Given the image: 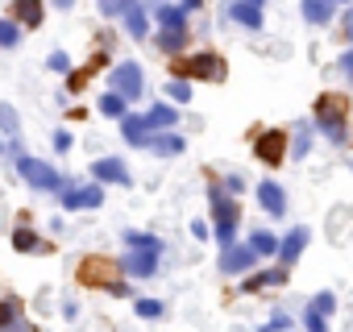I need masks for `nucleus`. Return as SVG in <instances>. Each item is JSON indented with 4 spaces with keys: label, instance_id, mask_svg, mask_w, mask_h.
<instances>
[{
    "label": "nucleus",
    "instance_id": "obj_2",
    "mask_svg": "<svg viewBox=\"0 0 353 332\" xmlns=\"http://www.w3.org/2000/svg\"><path fill=\"white\" fill-rule=\"evenodd\" d=\"M75 282L88 287V291H104V295H112V299H133V287H129V278L121 274L117 258H104V253L79 258V262H75Z\"/></svg>",
    "mask_w": 353,
    "mask_h": 332
},
{
    "label": "nucleus",
    "instance_id": "obj_3",
    "mask_svg": "<svg viewBox=\"0 0 353 332\" xmlns=\"http://www.w3.org/2000/svg\"><path fill=\"white\" fill-rule=\"evenodd\" d=\"M208 225H212V237L221 249L237 245V233H241V204L237 196H229L221 187L216 175H208Z\"/></svg>",
    "mask_w": 353,
    "mask_h": 332
},
{
    "label": "nucleus",
    "instance_id": "obj_6",
    "mask_svg": "<svg viewBox=\"0 0 353 332\" xmlns=\"http://www.w3.org/2000/svg\"><path fill=\"white\" fill-rule=\"evenodd\" d=\"M112 63H117V59H112V30H100V42H96V50L88 54V63H83L79 71L63 75V79H67V96H79V92H83V87L104 71V67L112 71Z\"/></svg>",
    "mask_w": 353,
    "mask_h": 332
},
{
    "label": "nucleus",
    "instance_id": "obj_44",
    "mask_svg": "<svg viewBox=\"0 0 353 332\" xmlns=\"http://www.w3.org/2000/svg\"><path fill=\"white\" fill-rule=\"evenodd\" d=\"M63 315H67V320H79V299H67V303H63Z\"/></svg>",
    "mask_w": 353,
    "mask_h": 332
},
{
    "label": "nucleus",
    "instance_id": "obj_13",
    "mask_svg": "<svg viewBox=\"0 0 353 332\" xmlns=\"http://www.w3.org/2000/svg\"><path fill=\"white\" fill-rule=\"evenodd\" d=\"M254 200H258V208H262L270 220H283V216H287V204H291V200H287V187H283L279 179H262V183L254 187Z\"/></svg>",
    "mask_w": 353,
    "mask_h": 332
},
{
    "label": "nucleus",
    "instance_id": "obj_50",
    "mask_svg": "<svg viewBox=\"0 0 353 332\" xmlns=\"http://www.w3.org/2000/svg\"><path fill=\"white\" fill-rule=\"evenodd\" d=\"M96 5H100V0H96Z\"/></svg>",
    "mask_w": 353,
    "mask_h": 332
},
{
    "label": "nucleus",
    "instance_id": "obj_12",
    "mask_svg": "<svg viewBox=\"0 0 353 332\" xmlns=\"http://www.w3.org/2000/svg\"><path fill=\"white\" fill-rule=\"evenodd\" d=\"M88 175H92L96 183H104V187H129V183H133V175H129V162H125V158H117V154H104V158H96V162L88 166Z\"/></svg>",
    "mask_w": 353,
    "mask_h": 332
},
{
    "label": "nucleus",
    "instance_id": "obj_31",
    "mask_svg": "<svg viewBox=\"0 0 353 332\" xmlns=\"http://www.w3.org/2000/svg\"><path fill=\"white\" fill-rule=\"evenodd\" d=\"M26 38V30L13 21V17H0V50H17Z\"/></svg>",
    "mask_w": 353,
    "mask_h": 332
},
{
    "label": "nucleus",
    "instance_id": "obj_34",
    "mask_svg": "<svg viewBox=\"0 0 353 332\" xmlns=\"http://www.w3.org/2000/svg\"><path fill=\"white\" fill-rule=\"evenodd\" d=\"M133 311H137L141 320H162L166 307H162L158 299H150V295H133Z\"/></svg>",
    "mask_w": 353,
    "mask_h": 332
},
{
    "label": "nucleus",
    "instance_id": "obj_45",
    "mask_svg": "<svg viewBox=\"0 0 353 332\" xmlns=\"http://www.w3.org/2000/svg\"><path fill=\"white\" fill-rule=\"evenodd\" d=\"M179 5H183L188 13H200V9H204V0H179Z\"/></svg>",
    "mask_w": 353,
    "mask_h": 332
},
{
    "label": "nucleus",
    "instance_id": "obj_10",
    "mask_svg": "<svg viewBox=\"0 0 353 332\" xmlns=\"http://www.w3.org/2000/svg\"><path fill=\"white\" fill-rule=\"evenodd\" d=\"M216 266H221V274H225V278H245V274H254V270L262 266V258H258V253H254L245 241H237V245L221 249Z\"/></svg>",
    "mask_w": 353,
    "mask_h": 332
},
{
    "label": "nucleus",
    "instance_id": "obj_26",
    "mask_svg": "<svg viewBox=\"0 0 353 332\" xmlns=\"http://www.w3.org/2000/svg\"><path fill=\"white\" fill-rule=\"evenodd\" d=\"M145 125H150L154 133L179 129V108H174V104H166V100H154V104L145 108Z\"/></svg>",
    "mask_w": 353,
    "mask_h": 332
},
{
    "label": "nucleus",
    "instance_id": "obj_21",
    "mask_svg": "<svg viewBox=\"0 0 353 332\" xmlns=\"http://www.w3.org/2000/svg\"><path fill=\"white\" fill-rule=\"evenodd\" d=\"M150 17H154L158 30H192V13L179 5V0H166V5H158Z\"/></svg>",
    "mask_w": 353,
    "mask_h": 332
},
{
    "label": "nucleus",
    "instance_id": "obj_33",
    "mask_svg": "<svg viewBox=\"0 0 353 332\" xmlns=\"http://www.w3.org/2000/svg\"><path fill=\"white\" fill-rule=\"evenodd\" d=\"M192 87L196 83H188V79H166V100L174 108H183V104H192Z\"/></svg>",
    "mask_w": 353,
    "mask_h": 332
},
{
    "label": "nucleus",
    "instance_id": "obj_16",
    "mask_svg": "<svg viewBox=\"0 0 353 332\" xmlns=\"http://www.w3.org/2000/svg\"><path fill=\"white\" fill-rule=\"evenodd\" d=\"M307 245H312V229H307V225H295V229H287V237H279V258H274V262L291 270V266L303 258Z\"/></svg>",
    "mask_w": 353,
    "mask_h": 332
},
{
    "label": "nucleus",
    "instance_id": "obj_11",
    "mask_svg": "<svg viewBox=\"0 0 353 332\" xmlns=\"http://www.w3.org/2000/svg\"><path fill=\"white\" fill-rule=\"evenodd\" d=\"M221 17L233 21V25H241L245 34H262L266 30V13H262V5H254V0H225Z\"/></svg>",
    "mask_w": 353,
    "mask_h": 332
},
{
    "label": "nucleus",
    "instance_id": "obj_29",
    "mask_svg": "<svg viewBox=\"0 0 353 332\" xmlns=\"http://www.w3.org/2000/svg\"><path fill=\"white\" fill-rule=\"evenodd\" d=\"M121 241H125V249H150V253H162L166 245H162V237H154V233H141V229H129V233H121Z\"/></svg>",
    "mask_w": 353,
    "mask_h": 332
},
{
    "label": "nucleus",
    "instance_id": "obj_40",
    "mask_svg": "<svg viewBox=\"0 0 353 332\" xmlns=\"http://www.w3.org/2000/svg\"><path fill=\"white\" fill-rule=\"evenodd\" d=\"M336 71H341V75H345V83L353 87V42H349V50L336 59Z\"/></svg>",
    "mask_w": 353,
    "mask_h": 332
},
{
    "label": "nucleus",
    "instance_id": "obj_20",
    "mask_svg": "<svg viewBox=\"0 0 353 332\" xmlns=\"http://www.w3.org/2000/svg\"><path fill=\"white\" fill-rule=\"evenodd\" d=\"M192 46V30H154V50L166 59H179Z\"/></svg>",
    "mask_w": 353,
    "mask_h": 332
},
{
    "label": "nucleus",
    "instance_id": "obj_18",
    "mask_svg": "<svg viewBox=\"0 0 353 332\" xmlns=\"http://www.w3.org/2000/svg\"><path fill=\"white\" fill-rule=\"evenodd\" d=\"M9 17L21 30H42L46 25V0H9Z\"/></svg>",
    "mask_w": 353,
    "mask_h": 332
},
{
    "label": "nucleus",
    "instance_id": "obj_38",
    "mask_svg": "<svg viewBox=\"0 0 353 332\" xmlns=\"http://www.w3.org/2000/svg\"><path fill=\"white\" fill-rule=\"evenodd\" d=\"M46 67H50L54 75H71V54H67V50H54V54L46 59Z\"/></svg>",
    "mask_w": 353,
    "mask_h": 332
},
{
    "label": "nucleus",
    "instance_id": "obj_43",
    "mask_svg": "<svg viewBox=\"0 0 353 332\" xmlns=\"http://www.w3.org/2000/svg\"><path fill=\"white\" fill-rule=\"evenodd\" d=\"M192 237H196V241H208V237H212V225H208V220H192Z\"/></svg>",
    "mask_w": 353,
    "mask_h": 332
},
{
    "label": "nucleus",
    "instance_id": "obj_4",
    "mask_svg": "<svg viewBox=\"0 0 353 332\" xmlns=\"http://www.w3.org/2000/svg\"><path fill=\"white\" fill-rule=\"evenodd\" d=\"M170 79H188V83H225L229 63L216 50H188L179 59H170Z\"/></svg>",
    "mask_w": 353,
    "mask_h": 332
},
{
    "label": "nucleus",
    "instance_id": "obj_48",
    "mask_svg": "<svg viewBox=\"0 0 353 332\" xmlns=\"http://www.w3.org/2000/svg\"><path fill=\"white\" fill-rule=\"evenodd\" d=\"M0 154H5V137H0Z\"/></svg>",
    "mask_w": 353,
    "mask_h": 332
},
{
    "label": "nucleus",
    "instance_id": "obj_39",
    "mask_svg": "<svg viewBox=\"0 0 353 332\" xmlns=\"http://www.w3.org/2000/svg\"><path fill=\"white\" fill-rule=\"evenodd\" d=\"M221 187H225L229 196H241V191H245V175H237V171H233V175H221Z\"/></svg>",
    "mask_w": 353,
    "mask_h": 332
},
{
    "label": "nucleus",
    "instance_id": "obj_36",
    "mask_svg": "<svg viewBox=\"0 0 353 332\" xmlns=\"http://www.w3.org/2000/svg\"><path fill=\"white\" fill-rule=\"evenodd\" d=\"M307 307H316L320 315H332V311H336V295H332V291H316V295L307 299Z\"/></svg>",
    "mask_w": 353,
    "mask_h": 332
},
{
    "label": "nucleus",
    "instance_id": "obj_30",
    "mask_svg": "<svg viewBox=\"0 0 353 332\" xmlns=\"http://www.w3.org/2000/svg\"><path fill=\"white\" fill-rule=\"evenodd\" d=\"M96 108H100L104 116H112V121H121V116H129V100H125V96H117L112 87H108V92H104V96L96 100Z\"/></svg>",
    "mask_w": 353,
    "mask_h": 332
},
{
    "label": "nucleus",
    "instance_id": "obj_14",
    "mask_svg": "<svg viewBox=\"0 0 353 332\" xmlns=\"http://www.w3.org/2000/svg\"><path fill=\"white\" fill-rule=\"evenodd\" d=\"M158 258H162V253H150V249H125V253L117 258V266H121V274L133 282V278H154V274H158Z\"/></svg>",
    "mask_w": 353,
    "mask_h": 332
},
{
    "label": "nucleus",
    "instance_id": "obj_9",
    "mask_svg": "<svg viewBox=\"0 0 353 332\" xmlns=\"http://www.w3.org/2000/svg\"><path fill=\"white\" fill-rule=\"evenodd\" d=\"M59 208L63 212H96V208H104V183H67L63 191H59Z\"/></svg>",
    "mask_w": 353,
    "mask_h": 332
},
{
    "label": "nucleus",
    "instance_id": "obj_47",
    "mask_svg": "<svg viewBox=\"0 0 353 332\" xmlns=\"http://www.w3.org/2000/svg\"><path fill=\"white\" fill-rule=\"evenodd\" d=\"M336 5H345V9H349V5H353V0H336Z\"/></svg>",
    "mask_w": 353,
    "mask_h": 332
},
{
    "label": "nucleus",
    "instance_id": "obj_23",
    "mask_svg": "<svg viewBox=\"0 0 353 332\" xmlns=\"http://www.w3.org/2000/svg\"><path fill=\"white\" fill-rule=\"evenodd\" d=\"M121 137H125V145L145 149L150 137H154V129L145 125V112H129V116H121Z\"/></svg>",
    "mask_w": 353,
    "mask_h": 332
},
{
    "label": "nucleus",
    "instance_id": "obj_22",
    "mask_svg": "<svg viewBox=\"0 0 353 332\" xmlns=\"http://www.w3.org/2000/svg\"><path fill=\"white\" fill-rule=\"evenodd\" d=\"M336 0H299V13H303V21L312 25V30H324V25H332L336 21Z\"/></svg>",
    "mask_w": 353,
    "mask_h": 332
},
{
    "label": "nucleus",
    "instance_id": "obj_46",
    "mask_svg": "<svg viewBox=\"0 0 353 332\" xmlns=\"http://www.w3.org/2000/svg\"><path fill=\"white\" fill-rule=\"evenodd\" d=\"M54 9H63V13H67V9H75V0H54Z\"/></svg>",
    "mask_w": 353,
    "mask_h": 332
},
{
    "label": "nucleus",
    "instance_id": "obj_8",
    "mask_svg": "<svg viewBox=\"0 0 353 332\" xmlns=\"http://www.w3.org/2000/svg\"><path fill=\"white\" fill-rule=\"evenodd\" d=\"M108 87H112L117 96H125V100H141V92H145V71H141V63L117 59L112 71H108Z\"/></svg>",
    "mask_w": 353,
    "mask_h": 332
},
{
    "label": "nucleus",
    "instance_id": "obj_41",
    "mask_svg": "<svg viewBox=\"0 0 353 332\" xmlns=\"http://www.w3.org/2000/svg\"><path fill=\"white\" fill-rule=\"evenodd\" d=\"M50 141H54V154H67V149L75 145V137H71V129H54V137H50Z\"/></svg>",
    "mask_w": 353,
    "mask_h": 332
},
{
    "label": "nucleus",
    "instance_id": "obj_42",
    "mask_svg": "<svg viewBox=\"0 0 353 332\" xmlns=\"http://www.w3.org/2000/svg\"><path fill=\"white\" fill-rule=\"evenodd\" d=\"M341 38H345V42H353V5L341 13Z\"/></svg>",
    "mask_w": 353,
    "mask_h": 332
},
{
    "label": "nucleus",
    "instance_id": "obj_17",
    "mask_svg": "<svg viewBox=\"0 0 353 332\" xmlns=\"http://www.w3.org/2000/svg\"><path fill=\"white\" fill-rule=\"evenodd\" d=\"M0 332H38L26 320V299L21 295H0Z\"/></svg>",
    "mask_w": 353,
    "mask_h": 332
},
{
    "label": "nucleus",
    "instance_id": "obj_35",
    "mask_svg": "<svg viewBox=\"0 0 353 332\" xmlns=\"http://www.w3.org/2000/svg\"><path fill=\"white\" fill-rule=\"evenodd\" d=\"M258 332H295V320H291V315L279 307V311H274V315H270V320L258 328Z\"/></svg>",
    "mask_w": 353,
    "mask_h": 332
},
{
    "label": "nucleus",
    "instance_id": "obj_28",
    "mask_svg": "<svg viewBox=\"0 0 353 332\" xmlns=\"http://www.w3.org/2000/svg\"><path fill=\"white\" fill-rule=\"evenodd\" d=\"M245 245L262 258V262H270V258H279V237L270 233V229H254L250 237H245Z\"/></svg>",
    "mask_w": 353,
    "mask_h": 332
},
{
    "label": "nucleus",
    "instance_id": "obj_5",
    "mask_svg": "<svg viewBox=\"0 0 353 332\" xmlns=\"http://www.w3.org/2000/svg\"><path fill=\"white\" fill-rule=\"evenodd\" d=\"M250 145L266 171H279L291 158V129H250Z\"/></svg>",
    "mask_w": 353,
    "mask_h": 332
},
{
    "label": "nucleus",
    "instance_id": "obj_32",
    "mask_svg": "<svg viewBox=\"0 0 353 332\" xmlns=\"http://www.w3.org/2000/svg\"><path fill=\"white\" fill-rule=\"evenodd\" d=\"M0 137H21V116H17V108L13 104H0Z\"/></svg>",
    "mask_w": 353,
    "mask_h": 332
},
{
    "label": "nucleus",
    "instance_id": "obj_1",
    "mask_svg": "<svg viewBox=\"0 0 353 332\" xmlns=\"http://www.w3.org/2000/svg\"><path fill=\"white\" fill-rule=\"evenodd\" d=\"M349 121H353V100L345 92H320L312 100V129L328 145H345L349 141Z\"/></svg>",
    "mask_w": 353,
    "mask_h": 332
},
{
    "label": "nucleus",
    "instance_id": "obj_15",
    "mask_svg": "<svg viewBox=\"0 0 353 332\" xmlns=\"http://www.w3.org/2000/svg\"><path fill=\"white\" fill-rule=\"evenodd\" d=\"M287 282H291V270H287V266H258L254 274L241 278V291H245V295H258V291H279V287H287Z\"/></svg>",
    "mask_w": 353,
    "mask_h": 332
},
{
    "label": "nucleus",
    "instance_id": "obj_7",
    "mask_svg": "<svg viewBox=\"0 0 353 332\" xmlns=\"http://www.w3.org/2000/svg\"><path fill=\"white\" fill-rule=\"evenodd\" d=\"M13 166H17L21 183H26V187H34V191H42V196H59V191L67 187L63 171H59V166H50V162H42V158H30V154H21Z\"/></svg>",
    "mask_w": 353,
    "mask_h": 332
},
{
    "label": "nucleus",
    "instance_id": "obj_19",
    "mask_svg": "<svg viewBox=\"0 0 353 332\" xmlns=\"http://www.w3.org/2000/svg\"><path fill=\"white\" fill-rule=\"evenodd\" d=\"M150 25H154L150 9L141 5V0H133V5L125 9V17H121V30H125L133 42H145V38H150Z\"/></svg>",
    "mask_w": 353,
    "mask_h": 332
},
{
    "label": "nucleus",
    "instance_id": "obj_24",
    "mask_svg": "<svg viewBox=\"0 0 353 332\" xmlns=\"http://www.w3.org/2000/svg\"><path fill=\"white\" fill-rule=\"evenodd\" d=\"M145 149H150L154 158H179V154L188 149V137H183L179 129H166V133H154Z\"/></svg>",
    "mask_w": 353,
    "mask_h": 332
},
{
    "label": "nucleus",
    "instance_id": "obj_27",
    "mask_svg": "<svg viewBox=\"0 0 353 332\" xmlns=\"http://www.w3.org/2000/svg\"><path fill=\"white\" fill-rule=\"evenodd\" d=\"M312 141H316V129H312V116L307 121H295L291 125V158L299 162V158H307V149H312Z\"/></svg>",
    "mask_w": 353,
    "mask_h": 332
},
{
    "label": "nucleus",
    "instance_id": "obj_25",
    "mask_svg": "<svg viewBox=\"0 0 353 332\" xmlns=\"http://www.w3.org/2000/svg\"><path fill=\"white\" fill-rule=\"evenodd\" d=\"M9 241H13V249H17V253H50V249H54V245H50L38 229H30V225H17Z\"/></svg>",
    "mask_w": 353,
    "mask_h": 332
},
{
    "label": "nucleus",
    "instance_id": "obj_37",
    "mask_svg": "<svg viewBox=\"0 0 353 332\" xmlns=\"http://www.w3.org/2000/svg\"><path fill=\"white\" fill-rule=\"evenodd\" d=\"M303 332H328V315H320L316 307H303Z\"/></svg>",
    "mask_w": 353,
    "mask_h": 332
},
{
    "label": "nucleus",
    "instance_id": "obj_49",
    "mask_svg": "<svg viewBox=\"0 0 353 332\" xmlns=\"http://www.w3.org/2000/svg\"><path fill=\"white\" fill-rule=\"evenodd\" d=\"M254 5H266V0H254Z\"/></svg>",
    "mask_w": 353,
    "mask_h": 332
}]
</instances>
